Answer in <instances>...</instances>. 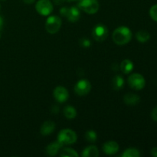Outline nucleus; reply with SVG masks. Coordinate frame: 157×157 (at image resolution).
I'll list each match as a JSON object with an SVG mask.
<instances>
[{"instance_id": "nucleus-5", "label": "nucleus", "mask_w": 157, "mask_h": 157, "mask_svg": "<svg viewBox=\"0 0 157 157\" xmlns=\"http://www.w3.org/2000/svg\"><path fill=\"white\" fill-rule=\"evenodd\" d=\"M128 84L131 88L136 90H140L145 87L146 81L143 75L140 74H133L129 77Z\"/></svg>"}, {"instance_id": "nucleus-9", "label": "nucleus", "mask_w": 157, "mask_h": 157, "mask_svg": "<svg viewBox=\"0 0 157 157\" xmlns=\"http://www.w3.org/2000/svg\"><path fill=\"white\" fill-rule=\"evenodd\" d=\"M54 98H55L58 102L64 103L66 101H67L69 98V93L65 87L62 86H58L54 90L53 92Z\"/></svg>"}, {"instance_id": "nucleus-25", "label": "nucleus", "mask_w": 157, "mask_h": 157, "mask_svg": "<svg viewBox=\"0 0 157 157\" xmlns=\"http://www.w3.org/2000/svg\"><path fill=\"white\" fill-rule=\"evenodd\" d=\"M68 9H69V8H67V7L61 8V9H60V14H61L62 16L67 17V12H68Z\"/></svg>"}, {"instance_id": "nucleus-13", "label": "nucleus", "mask_w": 157, "mask_h": 157, "mask_svg": "<svg viewBox=\"0 0 157 157\" xmlns=\"http://www.w3.org/2000/svg\"><path fill=\"white\" fill-rule=\"evenodd\" d=\"M63 146L60 144L58 141H56V142L51 143L47 147H46V153L48 156H54L55 155H57V153H58L60 149Z\"/></svg>"}, {"instance_id": "nucleus-7", "label": "nucleus", "mask_w": 157, "mask_h": 157, "mask_svg": "<svg viewBox=\"0 0 157 157\" xmlns=\"http://www.w3.org/2000/svg\"><path fill=\"white\" fill-rule=\"evenodd\" d=\"M108 35V29L104 25L98 24L92 31V36L96 41H104Z\"/></svg>"}, {"instance_id": "nucleus-22", "label": "nucleus", "mask_w": 157, "mask_h": 157, "mask_svg": "<svg viewBox=\"0 0 157 157\" xmlns=\"http://www.w3.org/2000/svg\"><path fill=\"white\" fill-rule=\"evenodd\" d=\"M85 138L88 142L90 143H94L97 140V138H98V135H97L96 132L94 130H88L87 131V133H85Z\"/></svg>"}, {"instance_id": "nucleus-6", "label": "nucleus", "mask_w": 157, "mask_h": 157, "mask_svg": "<svg viewBox=\"0 0 157 157\" xmlns=\"http://www.w3.org/2000/svg\"><path fill=\"white\" fill-rule=\"evenodd\" d=\"M35 9L40 15L47 16L53 11V5L50 0H39L35 5Z\"/></svg>"}, {"instance_id": "nucleus-29", "label": "nucleus", "mask_w": 157, "mask_h": 157, "mask_svg": "<svg viewBox=\"0 0 157 157\" xmlns=\"http://www.w3.org/2000/svg\"><path fill=\"white\" fill-rule=\"evenodd\" d=\"M53 1H54V2L55 3V4L61 5V4H62V3L64 2L65 0H53Z\"/></svg>"}, {"instance_id": "nucleus-28", "label": "nucleus", "mask_w": 157, "mask_h": 157, "mask_svg": "<svg viewBox=\"0 0 157 157\" xmlns=\"http://www.w3.org/2000/svg\"><path fill=\"white\" fill-rule=\"evenodd\" d=\"M22 1L24 2L25 3V4L30 5V4H32V3L35 2V0H22Z\"/></svg>"}, {"instance_id": "nucleus-3", "label": "nucleus", "mask_w": 157, "mask_h": 157, "mask_svg": "<svg viewBox=\"0 0 157 157\" xmlns=\"http://www.w3.org/2000/svg\"><path fill=\"white\" fill-rule=\"evenodd\" d=\"M78 6L86 13L94 14L99 9V2L98 0H80Z\"/></svg>"}, {"instance_id": "nucleus-24", "label": "nucleus", "mask_w": 157, "mask_h": 157, "mask_svg": "<svg viewBox=\"0 0 157 157\" xmlns=\"http://www.w3.org/2000/svg\"><path fill=\"white\" fill-rule=\"evenodd\" d=\"M80 44H81V47L87 48H89L91 45V42H90V40L87 39V38H83L80 40Z\"/></svg>"}, {"instance_id": "nucleus-26", "label": "nucleus", "mask_w": 157, "mask_h": 157, "mask_svg": "<svg viewBox=\"0 0 157 157\" xmlns=\"http://www.w3.org/2000/svg\"><path fill=\"white\" fill-rule=\"evenodd\" d=\"M152 118H153V121H155L157 122V107H155L154 109L152 111Z\"/></svg>"}, {"instance_id": "nucleus-32", "label": "nucleus", "mask_w": 157, "mask_h": 157, "mask_svg": "<svg viewBox=\"0 0 157 157\" xmlns=\"http://www.w3.org/2000/svg\"><path fill=\"white\" fill-rule=\"evenodd\" d=\"M1 32V31H0ZM0 38H1V33H0Z\"/></svg>"}, {"instance_id": "nucleus-17", "label": "nucleus", "mask_w": 157, "mask_h": 157, "mask_svg": "<svg viewBox=\"0 0 157 157\" xmlns=\"http://www.w3.org/2000/svg\"><path fill=\"white\" fill-rule=\"evenodd\" d=\"M112 87L113 90H120L122 89L124 86V80L120 75H117V76L113 77V80H112Z\"/></svg>"}, {"instance_id": "nucleus-23", "label": "nucleus", "mask_w": 157, "mask_h": 157, "mask_svg": "<svg viewBox=\"0 0 157 157\" xmlns=\"http://www.w3.org/2000/svg\"><path fill=\"white\" fill-rule=\"evenodd\" d=\"M150 15L154 21H157V4L154 5L150 8Z\"/></svg>"}, {"instance_id": "nucleus-1", "label": "nucleus", "mask_w": 157, "mask_h": 157, "mask_svg": "<svg viewBox=\"0 0 157 157\" xmlns=\"http://www.w3.org/2000/svg\"><path fill=\"white\" fill-rule=\"evenodd\" d=\"M112 38L117 44L124 45L130 41L132 38V32L129 28L126 26H120L113 31Z\"/></svg>"}, {"instance_id": "nucleus-16", "label": "nucleus", "mask_w": 157, "mask_h": 157, "mask_svg": "<svg viewBox=\"0 0 157 157\" xmlns=\"http://www.w3.org/2000/svg\"><path fill=\"white\" fill-rule=\"evenodd\" d=\"M133 67H134L133 63L129 59L124 60L121 64V71H123V73L126 74V75L130 74L133 70Z\"/></svg>"}, {"instance_id": "nucleus-34", "label": "nucleus", "mask_w": 157, "mask_h": 157, "mask_svg": "<svg viewBox=\"0 0 157 157\" xmlns=\"http://www.w3.org/2000/svg\"><path fill=\"white\" fill-rule=\"evenodd\" d=\"M1 1H5V0H1Z\"/></svg>"}, {"instance_id": "nucleus-20", "label": "nucleus", "mask_w": 157, "mask_h": 157, "mask_svg": "<svg viewBox=\"0 0 157 157\" xmlns=\"http://www.w3.org/2000/svg\"><path fill=\"white\" fill-rule=\"evenodd\" d=\"M140 156L139 150L135 148H129L122 154L123 157H139Z\"/></svg>"}, {"instance_id": "nucleus-27", "label": "nucleus", "mask_w": 157, "mask_h": 157, "mask_svg": "<svg viewBox=\"0 0 157 157\" xmlns=\"http://www.w3.org/2000/svg\"><path fill=\"white\" fill-rule=\"evenodd\" d=\"M151 155L154 157H157V147H154L151 150Z\"/></svg>"}, {"instance_id": "nucleus-33", "label": "nucleus", "mask_w": 157, "mask_h": 157, "mask_svg": "<svg viewBox=\"0 0 157 157\" xmlns=\"http://www.w3.org/2000/svg\"><path fill=\"white\" fill-rule=\"evenodd\" d=\"M0 9H1V5H0Z\"/></svg>"}, {"instance_id": "nucleus-4", "label": "nucleus", "mask_w": 157, "mask_h": 157, "mask_svg": "<svg viewBox=\"0 0 157 157\" xmlns=\"http://www.w3.org/2000/svg\"><path fill=\"white\" fill-rule=\"evenodd\" d=\"M61 19L58 15H51L46 20L45 29L49 34H55L60 30Z\"/></svg>"}, {"instance_id": "nucleus-8", "label": "nucleus", "mask_w": 157, "mask_h": 157, "mask_svg": "<svg viewBox=\"0 0 157 157\" xmlns=\"http://www.w3.org/2000/svg\"><path fill=\"white\" fill-rule=\"evenodd\" d=\"M91 90V84L87 80L82 79L77 82L75 86V91L79 96L87 95Z\"/></svg>"}, {"instance_id": "nucleus-31", "label": "nucleus", "mask_w": 157, "mask_h": 157, "mask_svg": "<svg viewBox=\"0 0 157 157\" xmlns=\"http://www.w3.org/2000/svg\"><path fill=\"white\" fill-rule=\"evenodd\" d=\"M68 1H77V0H68Z\"/></svg>"}, {"instance_id": "nucleus-19", "label": "nucleus", "mask_w": 157, "mask_h": 157, "mask_svg": "<svg viewBox=\"0 0 157 157\" xmlns=\"http://www.w3.org/2000/svg\"><path fill=\"white\" fill-rule=\"evenodd\" d=\"M64 115L67 119H74L77 116V111L75 108L72 106H67L64 108Z\"/></svg>"}, {"instance_id": "nucleus-14", "label": "nucleus", "mask_w": 157, "mask_h": 157, "mask_svg": "<svg viewBox=\"0 0 157 157\" xmlns=\"http://www.w3.org/2000/svg\"><path fill=\"white\" fill-rule=\"evenodd\" d=\"M124 101L125 104H127V105L133 106L137 104L140 102V98L138 95L135 94L129 93L124 96Z\"/></svg>"}, {"instance_id": "nucleus-2", "label": "nucleus", "mask_w": 157, "mask_h": 157, "mask_svg": "<svg viewBox=\"0 0 157 157\" xmlns=\"http://www.w3.org/2000/svg\"><path fill=\"white\" fill-rule=\"evenodd\" d=\"M58 141L62 146L75 144L77 141L76 133L70 129L61 130L58 135Z\"/></svg>"}, {"instance_id": "nucleus-11", "label": "nucleus", "mask_w": 157, "mask_h": 157, "mask_svg": "<svg viewBox=\"0 0 157 157\" xmlns=\"http://www.w3.org/2000/svg\"><path fill=\"white\" fill-rule=\"evenodd\" d=\"M55 124L53 121H46L41 125V129H40V133L43 136H48V135H50L55 130Z\"/></svg>"}, {"instance_id": "nucleus-18", "label": "nucleus", "mask_w": 157, "mask_h": 157, "mask_svg": "<svg viewBox=\"0 0 157 157\" xmlns=\"http://www.w3.org/2000/svg\"><path fill=\"white\" fill-rule=\"evenodd\" d=\"M136 38L139 42L145 43L150 40V35L149 32H147V31L141 30L139 31V32L136 34Z\"/></svg>"}, {"instance_id": "nucleus-21", "label": "nucleus", "mask_w": 157, "mask_h": 157, "mask_svg": "<svg viewBox=\"0 0 157 157\" xmlns=\"http://www.w3.org/2000/svg\"><path fill=\"white\" fill-rule=\"evenodd\" d=\"M61 156L62 157H77L78 156V153L74 149L65 148L61 151Z\"/></svg>"}, {"instance_id": "nucleus-30", "label": "nucleus", "mask_w": 157, "mask_h": 157, "mask_svg": "<svg viewBox=\"0 0 157 157\" xmlns=\"http://www.w3.org/2000/svg\"><path fill=\"white\" fill-rule=\"evenodd\" d=\"M2 26H3V18L0 16V31H1L2 29Z\"/></svg>"}, {"instance_id": "nucleus-12", "label": "nucleus", "mask_w": 157, "mask_h": 157, "mask_svg": "<svg viewBox=\"0 0 157 157\" xmlns=\"http://www.w3.org/2000/svg\"><path fill=\"white\" fill-rule=\"evenodd\" d=\"M80 16H81V12H80L79 8H77L75 6L69 8L67 18L71 22H76L79 20Z\"/></svg>"}, {"instance_id": "nucleus-10", "label": "nucleus", "mask_w": 157, "mask_h": 157, "mask_svg": "<svg viewBox=\"0 0 157 157\" xmlns=\"http://www.w3.org/2000/svg\"><path fill=\"white\" fill-rule=\"evenodd\" d=\"M103 150L107 155H113L119 150V145L115 141H107L103 146Z\"/></svg>"}, {"instance_id": "nucleus-15", "label": "nucleus", "mask_w": 157, "mask_h": 157, "mask_svg": "<svg viewBox=\"0 0 157 157\" xmlns=\"http://www.w3.org/2000/svg\"><path fill=\"white\" fill-rule=\"evenodd\" d=\"M81 156L83 157H98L99 156L98 149L95 146L87 147L83 150Z\"/></svg>"}]
</instances>
